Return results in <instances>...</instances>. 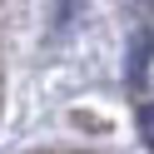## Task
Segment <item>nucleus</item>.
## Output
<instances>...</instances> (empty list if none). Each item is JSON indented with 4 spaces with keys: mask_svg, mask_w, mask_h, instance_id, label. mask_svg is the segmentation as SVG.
<instances>
[{
    "mask_svg": "<svg viewBox=\"0 0 154 154\" xmlns=\"http://www.w3.org/2000/svg\"><path fill=\"white\" fill-rule=\"evenodd\" d=\"M144 60H149V35H139V45H134V65H129V80H144Z\"/></svg>",
    "mask_w": 154,
    "mask_h": 154,
    "instance_id": "obj_1",
    "label": "nucleus"
},
{
    "mask_svg": "<svg viewBox=\"0 0 154 154\" xmlns=\"http://www.w3.org/2000/svg\"><path fill=\"white\" fill-rule=\"evenodd\" d=\"M139 129H144V139H149V149H154V104L139 109Z\"/></svg>",
    "mask_w": 154,
    "mask_h": 154,
    "instance_id": "obj_2",
    "label": "nucleus"
}]
</instances>
